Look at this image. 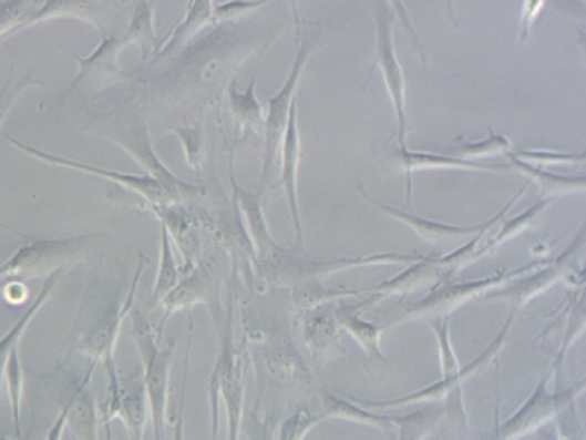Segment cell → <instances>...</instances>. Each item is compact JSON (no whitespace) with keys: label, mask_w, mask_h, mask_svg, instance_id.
Segmentation results:
<instances>
[{"label":"cell","mask_w":586,"mask_h":440,"mask_svg":"<svg viewBox=\"0 0 586 440\" xmlns=\"http://www.w3.org/2000/svg\"><path fill=\"white\" fill-rule=\"evenodd\" d=\"M233 196L239 204L240 214L247 225L250 242L255 245L256 257H258V268L265 270L268 280L273 278L276 268L281 263V257L288 249H281L278 243L274 242L273 233L266 224L265 208H263V192H248L240 188L232 173Z\"/></svg>","instance_id":"obj_14"},{"label":"cell","mask_w":586,"mask_h":440,"mask_svg":"<svg viewBox=\"0 0 586 440\" xmlns=\"http://www.w3.org/2000/svg\"><path fill=\"white\" fill-rule=\"evenodd\" d=\"M30 86H43V83H40V81H33L30 76L18 79V81L14 76H10L7 84L2 86V91H0V127H2V122L9 116L10 109L14 106V102H17V100L22 96V92H24L25 89H30Z\"/></svg>","instance_id":"obj_44"},{"label":"cell","mask_w":586,"mask_h":440,"mask_svg":"<svg viewBox=\"0 0 586 440\" xmlns=\"http://www.w3.org/2000/svg\"><path fill=\"white\" fill-rule=\"evenodd\" d=\"M552 202H554V199L542 198L539 202H536L534 206L524 209L518 216L503 219V225H501L498 229H493V233L489 235L487 243L483 245V257H485V255H491L493 250L498 249L504 243L511 242V239L518 237V235H522L524 232H528L532 227H536L537 219L544 214L545 209L549 208Z\"/></svg>","instance_id":"obj_31"},{"label":"cell","mask_w":586,"mask_h":440,"mask_svg":"<svg viewBox=\"0 0 586 440\" xmlns=\"http://www.w3.org/2000/svg\"><path fill=\"white\" fill-rule=\"evenodd\" d=\"M166 133H173L181 140L186 163L199 175L202 165H204V135H202L199 124L194 125V127H168Z\"/></svg>","instance_id":"obj_42"},{"label":"cell","mask_w":586,"mask_h":440,"mask_svg":"<svg viewBox=\"0 0 586 440\" xmlns=\"http://www.w3.org/2000/svg\"><path fill=\"white\" fill-rule=\"evenodd\" d=\"M391 10H395L397 14L401 17V22L409 28V32H411V38H413L414 48H417V53L421 55L422 63H424V66H429V59H426V51H424V45H422L419 40H417V32H414L413 25H411V22H409V17H407L405 9H403V4L401 2H395V4H391Z\"/></svg>","instance_id":"obj_49"},{"label":"cell","mask_w":586,"mask_h":440,"mask_svg":"<svg viewBox=\"0 0 586 440\" xmlns=\"http://www.w3.org/2000/svg\"><path fill=\"white\" fill-rule=\"evenodd\" d=\"M130 317L133 324L130 337L137 345L141 360H143V386L147 391L155 440H165L166 406H168V382H171L174 345L158 349V335H155L143 314L132 309Z\"/></svg>","instance_id":"obj_4"},{"label":"cell","mask_w":586,"mask_h":440,"mask_svg":"<svg viewBox=\"0 0 586 440\" xmlns=\"http://www.w3.org/2000/svg\"><path fill=\"white\" fill-rule=\"evenodd\" d=\"M325 421L321 409L301 408L281 423L278 440H304L309 431Z\"/></svg>","instance_id":"obj_40"},{"label":"cell","mask_w":586,"mask_h":440,"mask_svg":"<svg viewBox=\"0 0 586 440\" xmlns=\"http://www.w3.org/2000/svg\"><path fill=\"white\" fill-rule=\"evenodd\" d=\"M487 132V140H481V142H463L460 145H454L452 157L470 158V161H477L480 157H493V155H503V157H506L514 150V143L508 137L493 132L491 125H489Z\"/></svg>","instance_id":"obj_38"},{"label":"cell","mask_w":586,"mask_h":440,"mask_svg":"<svg viewBox=\"0 0 586 440\" xmlns=\"http://www.w3.org/2000/svg\"><path fill=\"white\" fill-rule=\"evenodd\" d=\"M585 332V301L580 298V301L575 304V308L570 309L569 324H567V331H565V339L562 342V349L559 355L555 358L552 370H557L562 366L563 358L569 352L570 347L577 342L578 337Z\"/></svg>","instance_id":"obj_43"},{"label":"cell","mask_w":586,"mask_h":440,"mask_svg":"<svg viewBox=\"0 0 586 440\" xmlns=\"http://www.w3.org/2000/svg\"><path fill=\"white\" fill-rule=\"evenodd\" d=\"M69 273V268H61L58 273L48 276L45 283L42 284V288L38 291V296L32 299V304L25 308L24 314L18 317L17 324L10 327V331L0 339V388H2V372H4V366L9 362L10 352L20 347V339L24 335L25 327L30 325L33 317L38 316V311L50 301L53 291L58 290L59 284L63 283V276Z\"/></svg>","instance_id":"obj_24"},{"label":"cell","mask_w":586,"mask_h":440,"mask_svg":"<svg viewBox=\"0 0 586 440\" xmlns=\"http://www.w3.org/2000/svg\"><path fill=\"white\" fill-rule=\"evenodd\" d=\"M539 440H562L557 431H545V429H539Z\"/></svg>","instance_id":"obj_52"},{"label":"cell","mask_w":586,"mask_h":440,"mask_svg":"<svg viewBox=\"0 0 586 440\" xmlns=\"http://www.w3.org/2000/svg\"><path fill=\"white\" fill-rule=\"evenodd\" d=\"M145 265H147V257H140V265L135 268V275H133L124 304L107 309L106 314L100 317L96 324L89 327L83 332V337L76 342V349L91 358L92 365L104 362L106 358L114 357L116 342L120 339V332H122V324H124L125 317L132 314L135 294H137V284H140L141 275L145 270Z\"/></svg>","instance_id":"obj_13"},{"label":"cell","mask_w":586,"mask_h":440,"mask_svg":"<svg viewBox=\"0 0 586 440\" xmlns=\"http://www.w3.org/2000/svg\"><path fill=\"white\" fill-rule=\"evenodd\" d=\"M448 416L446 403L434 401L426 403L422 409H414L407 416L393 417L395 424L397 440H426L430 434H434L438 424Z\"/></svg>","instance_id":"obj_25"},{"label":"cell","mask_w":586,"mask_h":440,"mask_svg":"<svg viewBox=\"0 0 586 440\" xmlns=\"http://www.w3.org/2000/svg\"><path fill=\"white\" fill-rule=\"evenodd\" d=\"M436 258L438 253L436 255H426L422 260L414 263V265H409V268L393 276V278L383 280L380 284H373V286H368V288H352V294H354V298L368 296L366 301L372 308L373 304H378L380 299L388 298V296H407V294H413L414 290L424 288L429 284H434V286L442 284L444 278H442V273L438 268Z\"/></svg>","instance_id":"obj_17"},{"label":"cell","mask_w":586,"mask_h":440,"mask_svg":"<svg viewBox=\"0 0 586 440\" xmlns=\"http://www.w3.org/2000/svg\"><path fill=\"white\" fill-rule=\"evenodd\" d=\"M583 243H585V232H580L577 239L570 243L559 257L547 258L544 265L537 266L532 273L514 278L503 288L489 291L481 299L506 301L511 306L512 314H518L530 299L537 298L539 294L554 288L555 284L569 278L570 273L575 270V257H577L578 249L583 247Z\"/></svg>","instance_id":"obj_10"},{"label":"cell","mask_w":586,"mask_h":440,"mask_svg":"<svg viewBox=\"0 0 586 440\" xmlns=\"http://www.w3.org/2000/svg\"><path fill=\"white\" fill-rule=\"evenodd\" d=\"M335 319L339 324L342 332H348L352 339H354L360 347H362L363 355L368 360H381L383 365H391V360L385 357V352L381 350V335L385 329H389L388 325H376L368 319H363L362 311L366 308L363 299L360 301H335Z\"/></svg>","instance_id":"obj_20"},{"label":"cell","mask_w":586,"mask_h":440,"mask_svg":"<svg viewBox=\"0 0 586 440\" xmlns=\"http://www.w3.org/2000/svg\"><path fill=\"white\" fill-rule=\"evenodd\" d=\"M281 153V175L280 184L284 186V194L288 199L289 214L294 222V233H296V250L306 253L304 249V227H301V216H299L298 204V173L301 163V135L298 127V100L289 109L288 125L280 145Z\"/></svg>","instance_id":"obj_16"},{"label":"cell","mask_w":586,"mask_h":440,"mask_svg":"<svg viewBox=\"0 0 586 440\" xmlns=\"http://www.w3.org/2000/svg\"><path fill=\"white\" fill-rule=\"evenodd\" d=\"M395 161L407 176V204H413V173L429 168H454V171H477V173H503L508 171V163H481L470 158H458L452 155H438L429 151H411L397 147Z\"/></svg>","instance_id":"obj_19"},{"label":"cell","mask_w":586,"mask_h":440,"mask_svg":"<svg viewBox=\"0 0 586 440\" xmlns=\"http://www.w3.org/2000/svg\"><path fill=\"white\" fill-rule=\"evenodd\" d=\"M122 48H124L122 38L102 35V42L96 50L92 51L91 55H86V58L73 55V59L79 63V75L69 86V91L91 94V92L106 89L110 84L120 83L125 76L124 71L117 65V58H120Z\"/></svg>","instance_id":"obj_15"},{"label":"cell","mask_w":586,"mask_h":440,"mask_svg":"<svg viewBox=\"0 0 586 440\" xmlns=\"http://www.w3.org/2000/svg\"><path fill=\"white\" fill-rule=\"evenodd\" d=\"M294 18H296V55H294V65L289 71L286 83L281 86L278 94L268 99V114H266L265 124V153H263V171H260V188H265L266 183L273 178L274 163L276 155L280 153L281 140L288 125L289 109L296 102V91H298L299 81L306 71L307 61L313 55L315 48L319 45V30L311 32L309 38H304L301 24H299L298 9L291 4Z\"/></svg>","instance_id":"obj_2"},{"label":"cell","mask_w":586,"mask_h":440,"mask_svg":"<svg viewBox=\"0 0 586 440\" xmlns=\"http://www.w3.org/2000/svg\"><path fill=\"white\" fill-rule=\"evenodd\" d=\"M55 18L84 20V22L94 25L100 33H104L102 25H100L99 9L91 7V4H84V2H43L40 10L30 18V22H28L25 28L42 24V22H50V20H55Z\"/></svg>","instance_id":"obj_33"},{"label":"cell","mask_w":586,"mask_h":440,"mask_svg":"<svg viewBox=\"0 0 586 440\" xmlns=\"http://www.w3.org/2000/svg\"><path fill=\"white\" fill-rule=\"evenodd\" d=\"M94 365L89 366L83 380L76 383L75 390L66 399V427L73 431L76 440H99L96 429H99V409L94 403L89 382H91Z\"/></svg>","instance_id":"obj_21"},{"label":"cell","mask_w":586,"mask_h":440,"mask_svg":"<svg viewBox=\"0 0 586 440\" xmlns=\"http://www.w3.org/2000/svg\"><path fill=\"white\" fill-rule=\"evenodd\" d=\"M358 194L366 202H370L372 206H376V208H380L383 214H388L389 217H393L401 224L409 225L421 239L430 243V245H444V243L458 242V239H467V237L477 235L483 229V225H452L436 222V219H429V217L417 216L413 212L393 208V206H388L380 199L372 198L368 192L363 191L362 184H358Z\"/></svg>","instance_id":"obj_18"},{"label":"cell","mask_w":586,"mask_h":440,"mask_svg":"<svg viewBox=\"0 0 586 440\" xmlns=\"http://www.w3.org/2000/svg\"><path fill=\"white\" fill-rule=\"evenodd\" d=\"M373 20H376V61L363 86L370 83L372 73L378 66L383 75V83L388 89L393 110H395L399 147H407V81L403 66L397 59L395 42H393L395 17H393L391 4L378 2L373 9Z\"/></svg>","instance_id":"obj_8"},{"label":"cell","mask_w":586,"mask_h":440,"mask_svg":"<svg viewBox=\"0 0 586 440\" xmlns=\"http://www.w3.org/2000/svg\"><path fill=\"white\" fill-rule=\"evenodd\" d=\"M506 157L518 158L522 163L528 165L542 166L547 165H583L585 163V151L580 153H557V151H530V150H512Z\"/></svg>","instance_id":"obj_41"},{"label":"cell","mask_w":586,"mask_h":440,"mask_svg":"<svg viewBox=\"0 0 586 440\" xmlns=\"http://www.w3.org/2000/svg\"><path fill=\"white\" fill-rule=\"evenodd\" d=\"M426 255L422 253H370V255H358V257L332 258V260H311L304 253L288 250V255L281 260L278 273L274 276L273 283H301V280H311V278H321V276H332L342 270L350 268H360V266L378 265H414Z\"/></svg>","instance_id":"obj_11"},{"label":"cell","mask_w":586,"mask_h":440,"mask_svg":"<svg viewBox=\"0 0 586 440\" xmlns=\"http://www.w3.org/2000/svg\"><path fill=\"white\" fill-rule=\"evenodd\" d=\"M150 417V401L143 380L133 382L130 388H125L124 411L120 417L125 423L130 440H143Z\"/></svg>","instance_id":"obj_32"},{"label":"cell","mask_w":586,"mask_h":440,"mask_svg":"<svg viewBox=\"0 0 586 440\" xmlns=\"http://www.w3.org/2000/svg\"><path fill=\"white\" fill-rule=\"evenodd\" d=\"M227 99H229L233 116L237 117L240 127L253 130L256 135L265 137L266 114L260 100L256 96V73L247 91L240 92L237 83L229 84Z\"/></svg>","instance_id":"obj_28"},{"label":"cell","mask_w":586,"mask_h":440,"mask_svg":"<svg viewBox=\"0 0 586 440\" xmlns=\"http://www.w3.org/2000/svg\"><path fill=\"white\" fill-rule=\"evenodd\" d=\"M122 42L137 43L143 59L151 53L157 55V33H155V4L153 2H135L132 7L130 25L125 30Z\"/></svg>","instance_id":"obj_29"},{"label":"cell","mask_w":586,"mask_h":440,"mask_svg":"<svg viewBox=\"0 0 586 440\" xmlns=\"http://www.w3.org/2000/svg\"><path fill=\"white\" fill-rule=\"evenodd\" d=\"M104 432H106V440H114V434H112V429H110V424H104Z\"/></svg>","instance_id":"obj_53"},{"label":"cell","mask_w":586,"mask_h":440,"mask_svg":"<svg viewBox=\"0 0 586 440\" xmlns=\"http://www.w3.org/2000/svg\"><path fill=\"white\" fill-rule=\"evenodd\" d=\"M240 432L248 440H274L273 423L268 419H263V417L258 416L256 409L243 416Z\"/></svg>","instance_id":"obj_45"},{"label":"cell","mask_w":586,"mask_h":440,"mask_svg":"<svg viewBox=\"0 0 586 440\" xmlns=\"http://www.w3.org/2000/svg\"><path fill=\"white\" fill-rule=\"evenodd\" d=\"M4 296H7V299L12 301V304H14V301H22V299H25V296H28L24 283H22V280L10 283L9 286H7V290H4Z\"/></svg>","instance_id":"obj_51"},{"label":"cell","mask_w":586,"mask_h":440,"mask_svg":"<svg viewBox=\"0 0 586 440\" xmlns=\"http://www.w3.org/2000/svg\"><path fill=\"white\" fill-rule=\"evenodd\" d=\"M219 355L215 362L212 380L219 398L224 401L227 413V440H239L240 424L245 416V372H243V358L235 349L233 337V294L227 308V319L219 335Z\"/></svg>","instance_id":"obj_9"},{"label":"cell","mask_w":586,"mask_h":440,"mask_svg":"<svg viewBox=\"0 0 586 440\" xmlns=\"http://www.w3.org/2000/svg\"><path fill=\"white\" fill-rule=\"evenodd\" d=\"M545 260L547 258H544V260H534L532 265H524L521 268H514V270H501L496 275L480 278V280H471V283H454V280H448V283L436 284L424 298L409 304L403 311L397 314L393 321H389L385 325L388 327H395V325L414 321V319L430 321V319L452 316L455 309L462 308L467 301L481 299L489 291L503 288L506 284L512 283L514 278L526 275V273L534 270L537 266L544 265Z\"/></svg>","instance_id":"obj_1"},{"label":"cell","mask_w":586,"mask_h":440,"mask_svg":"<svg viewBox=\"0 0 586 440\" xmlns=\"http://www.w3.org/2000/svg\"><path fill=\"white\" fill-rule=\"evenodd\" d=\"M426 324L430 325V329L436 335L438 358H440V372H442L440 380L455 378L462 372V366H460L454 345H452V337H450V316L430 319Z\"/></svg>","instance_id":"obj_37"},{"label":"cell","mask_w":586,"mask_h":440,"mask_svg":"<svg viewBox=\"0 0 586 440\" xmlns=\"http://www.w3.org/2000/svg\"><path fill=\"white\" fill-rule=\"evenodd\" d=\"M2 386L7 390L10 413L17 427V439L22 440V427H20V413H22V398H24V368L20 360V347L10 352L9 362L2 372Z\"/></svg>","instance_id":"obj_35"},{"label":"cell","mask_w":586,"mask_h":440,"mask_svg":"<svg viewBox=\"0 0 586 440\" xmlns=\"http://www.w3.org/2000/svg\"><path fill=\"white\" fill-rule=\"evenodd\" d=\"M161 225V263H158V275L153 288V301L161 304L166 294L173 290L176 284L181 283V266L174 257V245L171 242V233L166 225Z\"/></svg>","instance_id":"obj_34"},{"label":"cell","mask_w":586,"mask_h":440,"mask_svg":"<svg viewBox=\"0 0 586 440\" xmlns=\"http://www.w3.org/2000/svg\"><path fill=\"white\" fill-rule=\"evenodd\" d=\"M43 2H4L0 4V40L18 30H24L30 18L40 10Z\"/></svg>","instance_id":"obj_39"},{"label":"cell","mask_w":586,"mask_h":440,"mask_svg":"<svg viewBox=\"0 0 586 440\" xmlns=\"http://www.w3.org/2000/svg\"><path fill=\"white\" fill-rule=\"evenodd\" d=\"M340 335L342 329L335 319V308H329V304L307 309L304 316V341L315 358L331 357V350L339 347Z\"/></svg>","instance_id":"obj_22"},{"label":"cell","mask_w":586,"mask_h":440,"mask_svg":"<svg viewBox=\"0 0 586 440\" xmlns=\"http://www.w3.org/2000/svg\"><path fill=\"white\" fill-rule=\"evenodd\" d=\"M516 314H508L506 321H504L503 329L496 335L493 341L489 342L485 350L481 352L480 357L473 358L470 365L463 366L462 372L450 378V380H440L436 383H430L422 390L413 391V393H407L403 398L385 399V401H372V399L354 398L352 401L356 406H360L363 409H395L403 408V406H417V403H434V401H444L446 403L448 411H458V416L465 423V408H463L462 398V386L467 382L470 378L481 372L489 362L496 360V357L503 352L506 339H508V331H511L512 321H514Z\"/></svg>","instance_id":"obj_5"},{"label":"cell","mask_w":586,"mask_h":440,"mask_svg":"<svg viewBox=\"0 0 586 440\" xmlns=\"http://www.w3.org/2000/svg\"><path fill=\"white\" fill-rule=\"evenodd\" d=\"M542 9H544V2L542 0H534V2H526L524 7H522V14H521V43L526 42L530 38V32H532V24H534V20H536L537 14L542 12Z\"/></svg>","instance_id":"obj_47"},{"label":"cell","mask_w":586,"mask_h":440,"mask_svg":"<svg viewBox=\"0 0 586 440\" xmlns=\"http://www.w3.org/2000/svg\"><path fill=\"white\" fill-rule=\"evenodd\" d=\"M107 127H110V132L106 133L107 140H112L125 150V153H130L145 168V175H150L163 186V191L173 199L174 206H181L184 199L196 198L204 194L202 186L182 181L158 158L157 151L151 143L150 127L145 124V120L117 116Z\"/></svg>","instance_id":"obj_3"},{"label":"cell","mask_w":586,"mask_h":440,"mask_svg":"<svg viewBox=\"0 0 586 440\" xmlns=\"http://www.w3.org/2000/svg\"><path fill=\"white\" fill-rule=\"evenodd\" d=\"M321 413L325 421L327 419H342V421H350V423L368 424V427H376L389 439L395 434V424H393V417L391 416H381L372 409L360 408V406H356L352 399L339 398L337 393L329 390H321Z\"/></svg>","instance_id":"obj_23"},{"label":"cell","mask_w":586,"mask_h":440,"mask_svg":"<svg viewBox=\"0 0 586 440\" xmlns=\"http://www.w3.org/2000/svg\"><path fill=\"white\" fill-rule=\"evenodd\" d=\"M552 376H554L552 368L545 370L536 390L532 391V396L522 403L521 409L508 417L503 424H496L495 440L524 439L530 432L544 429L545 424L552 423L555 417L563 416L567 409L573 408L575 399L585 391V380L552 393L547 390Z\"/></svg>","instance_id":"obj_7"},{"label":"cell","mask_w":586,"mask_h":440,"mask_svg":"<svg viewBox=\"0 0 586 440\" xmlns=\"http://www.w3.org/2000/svg\"><path fill=\"white\" fill-rule=\"evenodd\" d=\"M91 235L65 239H30L24 247L0 265V278H48L61 268L83 263L91 255Z\"/></svg>","instance_id":"obj_6"},{"label":"cell","mask_w":586,"mask_h":440,"mask_svg":"<svg viewBox=\"0 0 586 440\" xmlns=\"http://www.w3.org/2000/svg\"><path fill=\"white\" fill-rule=\"evenodd\" d=\"M188 357H191V345L186 350V365H184V383H182L181 408L178 417L174 421V440H184V396H186V378H188Z\"/></svg>","instance_id":"obj_48"},{"label":"cell","mask_w":586,"mask_h":440,"mask_svg":"<svg viewBox=\"0 0 586 440\" xmlns=\"http://www.w3.org/2000/svg\"><path fill=\"white\" fill-rule=\"evenodd\" d=\"M212 10H214V2H209V0L191 2L181 22L166 33L165 40L158 45L157 58H163L166 53L178 50L204 25L212 24Z\"/></svg>","instance_id":"obj_27"},{"label":"cell","mask_w":586,"mask_h":440,"mask_svg":"<svg viewBox=\"0 0 586 440\" xmlns=\"http://www.w3.org/2000/svg\"><path fill=\"white\" fill-rule=\"evenodd\" d=\"M506 163H508L511 168H516L522 175L536 181L545 199H555L559 198V196H565V194H577V192L585 191V176L557 175V173H552V171L542 168V166L522 163L518 158L506 157Z\"/></svg>","instance_id":"obj_26"},{"label":"cell","mask_w":586,"mask_h":440,"mask_svg":"<svg viewBox=\"0 0 586 440\" xmlns=\"http://www.w3.org/2000/svg\"><path fill=\"white\" fill-rule=\"evenodd\" d=\"M0 440H20V439H17V437H2V439Z\"/></svg>","instance_id":"obj_54"},{"label":"cell","mask_w":586,"mask_h":440,"mask_svg":"<svg viewBox=\"0 0 586 440\" xmlns=\"http://www.w3.org/2000/svg\"><path fill=\"white\" fill-rule=\"evenodd\" d=\"M66 429V409H61L55 423L51 424L50 432H48V439L45 440H63V432Z\"/></svg>","instance_id":"obj_50"},{"label":"cell","mask_w":586,"mask_h":440,"mask_svg":"<svg viewBox=\"0 0 586 440\" xmlns=\"http://www.w3.org/2000/svg\"><path fill=\"white\" fill-rule=\"evenodd\" d=\"M17 150L24 151L25 155L50 163V165L63 166V168H73V171H81V173H89V175H96L106 181H114L117 186H122L124 191L133 192L143 199V206H151V208H166V206H174L171 196L163 191V186L153 181L150 175H125V173H117V171H107V168H100V166L86 165V163H79L75 158L59 157L48 151L38 150L28 143L18 142L14 137L7 135Z\"/></svg>","instance_id":"obj_12"},{"label":"cell","mask_w":586,"mask_h":440,"mask_svg":"<svg viewBox=\"0 0 586 440\" xmlns=\"http://www.w3.org/2000/svg\"><path fill=\"white\" fill-rule=\"evenodd\" d=\"M206 284L204 278L199 275V268H196L191 275L182 276L181 283L174 286L173 290L166 294L165 299L161 301L165 308V317L158 327V337H161V329L165 327L166 319L176 314V311H184V309H192L199 301H207Z\"/></svg>","instance_id":"obj_30"},{"label":"cell","mask_w":586,"mask_h":440,"mask_svg":"<svg viewBox=\"0 0 586 440\" xmlns=\"http://www.w3.org/2000/svg\"><path fill=\"white\" fill-rule=\"evenodd\" d=\"M260 7H265V2H225V4H219V7L214 4L212 24L227 22V20H239V18L253 12V10L260 9Z\"/></svg>","instance_id":"obj_46"},{"label":"cell","mask_w":586,"mask_h":440,"mask_svg":"<svg viewBox=\"0 0 586 440\" xmlns=\"http://www.w3.org/2000/svg\"><path fill=\"white\" fill-rule=\"evenodd\" d=\"M104 370H106L107 386L106 399L102 403L100 411V424H110L114 419L122 417L124 411L125 388L117 372L116 358L110 357L102 362Z\"/></svg>","instance_id":"obj_36"}]
</instances>
